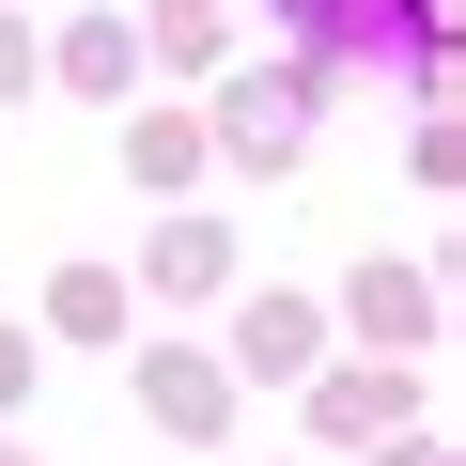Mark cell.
Returning a JSON list of instances; mask_svg holds the SVG:
<instances>
[{
  "mask_svg": "<svg viewBox=\"0 0 466 466\" xmlns=\"http://www.w3.org/2000/svg\"><path fill=\"white\" fill-rule=\"evenodd\" d=\"M311 63H233L218 78V156H249V171H296V140H311Z\"/></svg>",
  "mask_w": 466,
  "mask_h": 466,
  "instance_id": "1",
  "label": "cell"
},
{
  "mask_svg": "<svg viewBox=\"0 0 466 466\" xmlns=\"http://www.w3.org/2000/svg\"><path fill=\"white\" fill-rule=\"evenodd\" d=\"M233 373H249V389L327 373V311H311V296H249V311H233Z\"/></svg>",
  "mask_w": 466,
  "mask_h": 466,
  "instance_id": "2",
  "label": "cell"
},
{
  "mask_svg": "<svg viewBox=\"0 0 466 466\" xmlns=\"http://www.w3.org/2000/svg\"><path fill=\"white\" fill-rule=\"evenodd\" d=\"M342 327H358V342H389V358H420V342H435V280L373 249V265L342 280Z\"/></svg>",
  "mask_w": 466,
  "mask_h": 466,
  "instance_id": "3",
  "label": "cell"
},
{
  "mask_svg": "<svg viewBox=\"0 0 466 466\" xmlns=\"http://www.w3.org/2000/svg\"><path fill=\"white\" fill-rule=\"evenodd\" d=\"M420 389H404V358H358V373H311V435H373L389 451V420H404Z\"/></svg>",
  "mask_w": 466,
  "mask_h": 466,
  "instance_id": "4",
  "label": "cell"
},
{
  "mask_svg": "<svg viewBox=\"0 0 466 466\" xmlns=\"http://www.w3.org/2000/svg\"><path fill=\"white\" fill-rule=\"evenodd\" d=\"M140 404H156L171 435H218V420H233V373L187 358V342H156V358H140Z\"/></svg>",
  "mask_w": 466,
  "mask_h": 466,
  "instance_id": "5",
  "label": "cell"
},
{
  "mask_svg": "<svg viewBox=\"0 0 466 466\" xmlns=\"http://www.w3.org/2000/svg\"><path fill=\"white\" fill-rule=\"evenodd\" d=\"M140 280H156V296H218V280H233V233H218V218H171L156 249H140Z\"/></svg>",
  "mask_w": 466,
  "mask_h": 466,
  "instance_id": "6",
  "label": "cell"
},
{
  "mask_svg": "<svg viewBox=\"0 0 466 466\" xmlns=\"http://www.w3.org/2000/svg\"><path fill=\"white\" fill-rule=\"evenodd\" d=\"M47 327H63V342H125V280H109V265H63V280H47Z\"/></svg>",
  "mask_w": 466,
  "mask_h": 466,
  "instance_id": "7",
  "label": "cell"
},
{
  "mask_svg": "<svg viewBox=\"0 0 466 466\" xmlns=\"http://www.w3.org/2000/svg\"><path fill=\"white\" fill-rule=\"evenodd\" d=\"M63 78H78V94H125V78H140V32H125V16H78V32H63Z\"/></svg>",
  "mask_w": 466,
  "mask_h": 466,
  "instance_id": "8",
  "label": "cell"
},
{
  "mask_svg": "<svg viewBox=\"0 0 466 466\" xmlns=\"http://www.w3.org/2000/svg\"><path fill=\"white\" fill-rule=\"evenodd\" d=\"M125 171H140V187H187V171H202V125L140 109V125H125Z\"/></svg>",
  "mask_w": 466,
  "mask_h": 466,
  "instance_id": "9",
  "label": "cell"
},
{
  "mask_svg": "<svg viewBox=\"0 0 466 466\" xmlns=\"http://www.w3.org/2000/svg\"><path fill=\"white\" fill-rule=\"evenodd\" d=\"M156 47L171 63H218V0H156Z\"/></svg>",
  "mask_w": 466,
  "mask_h": 466,
  "instance_id": "10",
  "label": "cell"
},
{
  "mask_svg": "<svg viewBox=\"0 0 466 466\" xmlns=\"http://www.w3.org/2000/svg\"><path fill=\"white\" fill-rule=\"evenodd\" d=\"M32 373H47V358H32V327H0V404H32Z\"/></svg>",
  "mask_w": 466,
  "mask_h": 466,
  "instance_id": "11",
  "label": "cell"
},
{
  "mask_svg": "<svg viewBox=\"0 0 466 466\" xmlns=\"http://www.w3.org/2000/svg\"><path fill=\"white\" fill-rule=\"evenodd\" d=\"M32 63H47V47H32L16 16H0V94H32Z\"/></svg>",
  "mask_w": 466,
  "mask_h": 466,
  "instance_id": "12",
  "label": "cell"
},
{
  "mask_svg": "<svg viewBox=\"0 0 466 466\" xmlns=\"http://www.w3.org/2000/svg\"><path fill=\"white\" fill-rule=\"evenodd\" d=\"M373 466H435V451H373Z\"/></svg>",
  "mask_w": 466,
  "mask_h": 466,
  "instance_id": "13",
  "label": "cell"
},
{
  "mask_svg": "<svg viewBox=\"0 0 466 466\" xmlns=\"http://www.w3.org/2000/svg\"><path fill=\"white\" fill-rule=\"evenodd\" d=\"M0 466H32V451H16V435H0Z\"/></svg>",
  "mask_w": 466,
  "mask_h": 466,
  "instance_id": "14",
  "label": "cell"
}]
</instances>
